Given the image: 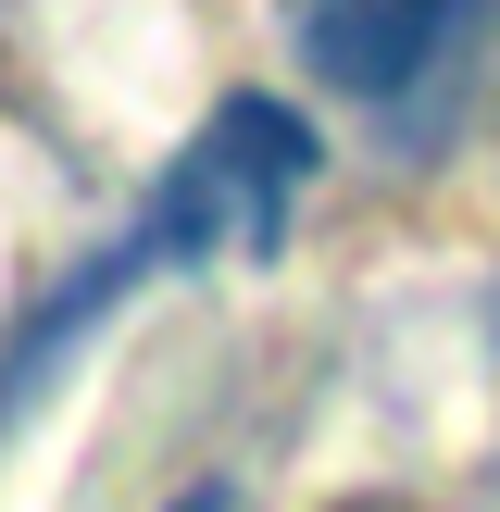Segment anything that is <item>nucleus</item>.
Returning <instances> with one entry per match:
<instances>
[{
    "label": "nucleus",
    "mask_w": 500,
    "mask_h": 512,
    "mask_svg": "<svg viewBox=\"0 0 500 512\" xmlns=\"http://www.w3.org/2000/svg\"><path fill=\"white\" fill-rule=\"evenodd\" d=\"M313 163H325L313 125H300L288 100L238 88L188 150H175V175L150 188L138 225H150V250H163V263H200V250L275 263V238H288V213H300V188H313Z\"/></svg>",
    "instance_id": "f257e3e1"
},
{
    "label": "nucleus",
    "mask_w": 500,
    "mask_h": 512,
    "mask_svg": "<svg viewBox=\"0 0 500 512\" xmlns=\"http://www.w3.org/2000/svg\"><path fill=\"white\" fill-rule=\"evenodd\" d=\"M475 0H275V25H288V50L325 75V88L350 100H400L438 75V50L463 38Z\"/></svg>",
    "instance_id": "f03ea898"
}]
</instances>
